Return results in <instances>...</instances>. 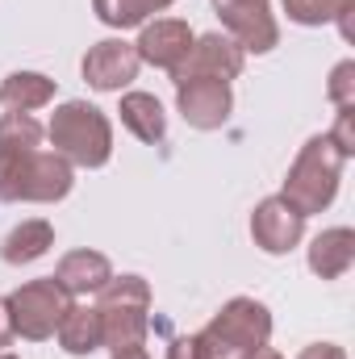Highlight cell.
Here are the masks:
<instances>
[{
	"mask_svg": "<svg viewBox=\"0 0 355 359\" xmlns=\"http://www.w3.org/2000/svg\"><path fill=\"white\" fill-rule=\"evenodd\" d=\"M113 359H151V351H147L142 343H134V347H121V351H113Z\"/></svg>",
	"mask_w": 355,
	"mask_h": 359,
	"instance_id": "cell-27",
	"label": "cell"
},
{
	"mask_svg": "<svg viewBox=\"0 0 355 359\" xmlns=\"http://www.w3.org/2000/svg\"><path fill=\"white\" fill-rule=\"evenodd\" d=\"M138 67H142V59H138L134 42H126V38H105V42L88 46V55H84V63H80L88 88H96V92L130 88V84L138 80Z\"/></svg>",
	"mask_w": 355,
	"mask_h": 359,
	"instance_id": "cell-9",
	"label": "cell"
},
{
	"mask_svg": "<svg viewBox=\"0 0 355 359\" xmlns=\"http://www.w3.org/2000/svg\"><path fill=\"white\" fill-rule=\"evenodd\" d=\"M51 151L72 168H105L113 159V121L88 100H63L46 126Z\"/></svg>",
	"mask_w": 355,
	"mask_h": 359,
	"instance_id": "cell-2",
	"label": "cell"
},
{
	"mask_svg": "<svg viewBox=\"0 0 355 359\" xmlns=\"http://www.w3.org/2000/svg\"><path fill=\"white\" fill-rule=\"evenodd\" d=\"M8 313H13V334H21L25 343H46L55 339L72 297L55 284V276H42V280H25L21 288H13L8 297Z\"/></svg>",
	"mask_w": 355,
	"mask_h": 359,
	"instance_id": "cell-6",
	"label": "cell"
},
{
	"mask_svg": "<svg viewBox=\"0 0 355 359\" xmlns=\"http://www.w3.org/2000/svg\"><path fill=\"white\" fill-rule=\"evenodd\" d=\"M330 142L351 159L355 155V109H339V121H335V130H330Z\"/></svg>",
	"mask_w": 355,
	"mask_h": 359,
	"instance_id": "cell-23",
	"label": "cell"
},
{
	"mask_svg": "<svg viewBox=\"0 0 355 359\" xmlns=\"http://www.w3.org/2000/svg\"><path fill=\"white\" fill-rule=\"evenodd\" d=\"M176 109L192 130L209 134L230 121L234 92H230V84H217V80H188V84H176Z\"/></svg>",
	"mask_w": 355,
	"mask_h": 359,
	"instance_id": "cell-11",
	"label": "cell"
},
{
	"mask_svg": "<svg viewBox=\"0 0 355 359\" xmlns=\"http://www.w3.org/2000/svg\"><path fill=\"white\" fill-rule=\"evenodd\" d=\"M96 318L109 351L142 343L151 330V284L142 276H113L96 292Z\"/></svg>",
	"mask_w": 355,
	"mask_h": 359,
	"instance_id": "cell-5",
	"label": "cell"
},
{
	"mask_svg": "<svg viewBox=\"0 0 355 359\" xmlns=\"http://www.w3.org/2000/svg\"><path fill=\"white\" fill-rule=\"evenodd\" d=\"M297 359H347V351L339 343H309Z\"/></svg>",
	"mask_w": 355,
	"mask_h": 359,
	"instance_id": "cell-25",
	"label": "cell"
},
{
	"mask_svg": "<svg viewBox=\"0 0 355 359\" xmlns=\"http://www.w3.org/2000/svg\"><path fill=\"white\" fill-rule=\"evenodd\" d=\"M117 113H121V126H126L138 142L159 147V142L168 138V113H163L159 96H151V92H126Z\"/></svg>",
	"mask_w": 355,
	"mask_h": 359,
	"instance_id": "cell-15",
	"label": "cell"
},
{
	"mask_svg": "<svg viewBox=\"0 0 355 359\" xmlns=\"http://www.w3.org/2000/svg\"><path fill=\"white\" fill-rule=\"evenodd\" d=\"M168 359H209V355H205V347H201L196 334H184V339H172Z\"/></svg>",
	"mask_w": 355,
	"mask_h": 359,
	"instance_id": "cell-24",
	"label": "cell"
},
{
	"mask_svg": "<svg viewBox=\"0 0 355 359\" xmlns=\"http://www.w3.org/2000/svg\"><path fill=\"white\" fill-rule=\"evenodd\" d=\"M343 168H347V155L330 142V134H314V138L297 151V159H293V168H288V176H284L280 196H284L301 217H314V213H322V209L335 205Z\"/></svg>",
	"mask_w": 355,
	"mask_h": 359,
	"instance_id": "cell-1",
	"label": "cell"
},
{
	"mask_svg": "<svg viewBox=\"0 0 355 359\" xmlns=\"http://www.w3.org/2000/svg\"><path fill=\"white\" fill-rule=\"evenodd\" d=\"M326 96H330V104H335V109H355V63H351V59L335 63L330 84H326Z\"/></svg>",
	"mask_w": 355,
	"mask_h": 359,
	"instance_id": "cell-22",
	"label": "cell"
},
{
	"mask_svg": "<svg viewBox=\"0 0 355 359\" xmlns=\"http://www.w3.org/2000/svg\"><path fill=\"white\" fill-rule=\"evenodd\" d=\"M55 334H59V347H63L67 355H92V351L105 347L96 305H84V301H72V305H67V313H63V322H59Z\"/></svg>",
	"mask_w": 355,
	"mask_h": 359,
	"instance_id": "cell-18",
	"label": "cell"
},
{
	"mask_svg": "<svg viewBox=\"0 0 355 359\" xmlns=\"http://www.w3.org/2000/svg\"><path fill=\"white\" fill-rule=\"evenodd\" d=\"M192 38H196V34H192L188 21H180V17H155V21L142 25L134 50H138L142 63H151V67H159V72L172 76V72L180 67V59L188 55Z\"/></svg>",
	"mask_w": 355,
	"mask_h": 359,
	"instance_id": "cell-12",
	"label": "cell"
},
{
	"mask_svg": "<svg viewBox=\"0 0 355 359\" xmlns=\"http://www.w3.org/2000/svg\"><path fill=\"white\" fill-rule=\"evenodd\" d=\"M51 247H55V226H51L46 217H29V222L13 226V230L4 234L0 259L13 264V268H21V264H38Z\"/></svg>",
	"mask_w": 355,
	"mask_h": 359,
	"instance_id": "cell-16",
	"label": "cell"
},
{
	"mask_svg": "<svg viewBox=\"0 0 355 359\" xmlns=\"http://www.w3.org/2000/svg\"><path fill=\"white\" fill-rule=\"evenodd\" d=\"M0 359H17V355H8V351H0Z\"/></svg>",
	"mask_w": 355,
	"mask_h": 359,
	"instance_id": "cell-29",
	"label": "cell"
},
{
	"mask_svg": "<svg viewBox=\"0 0 355 359\" xmlns=\"http://www.w3.org/2000/svg\"><path fill=\"white\" fill-rule=\"evenodd\" d=\"M55 100V80L42 72H8L0 80V104L4 113H34Z\"/></svg>",
	"mask_w": 355,
	"mask_h": 359,
	"instance_id": "cell-17",
	"label": "cell"
},
{
	"mask_svg": "<svg viewBox=\"0 0 355 359\" xmlns=\"http://www.w3.org/2000/svg\"><path fill=\"white\" fill-rule=\"evenodd\" d=\"M251 238L264 255H288L301 238H305V217L276 192L264 196L251 213Z\"/></svg>",
	"mask_w": 355,
	"mask_h": 359,
	"instance_id": "cell-10",
	"label": "cell"
},
{
	"mask_svg": "<svg viewBox=\"0 0 355 359\" xmlns=\"http://www.w3.org/2000/svg\"><path fill=\"white\" fill-rule=\"evenodd\" d=\"M176 0H92V13L109 29H142L155 13H163Z\"/></svg>",
	"mask_w": 355,
	"mask_h": 359,
	"instance_id": "cell-19",
	"label": "cell"
},
{
	"mask_svg": "<svg viewBox=\"0 0 355 359\" xmlns=\"http://www.w3.org/2000/svg\"><path fill=\"white\" fill-rule=\"evenodd\" d=\"M243 46L226 34H196L188 55L180 59V67L172 72V84H188V80H217V84H230L243 76Z\"/></svg>",
	"mask_w": 355,
	"mask_h": 359,
	"instance_id": "cell-8",
	"label": "cell"
},
{
	"mask_svg": "<svg viewBox=\"0 0 355 359\" xmlns=\"http://www.w3.org/2000/svg\"><path fill=\"white\" fill-rule=\"evenodd\" d=\"M213 13H217L226 38H234L243 46V55H267L280 46V25L272 13V0H213Z\"/></svg>",
	"mask_w": 355,
	"mask_h": 359,
	"instance_id": "cell-7",
	"label": "cell"
},
{
	"mask_svg": "<svg viewBox=\"0 0 355 359\" xmlns=\"http://www.w3.org/2000/svg\"><path fill=\"white\" fill-rule=\"evenodd\" d=\"M113 280V264H109V255H100V251H67L63 259H59V268H55V284L76 301V297H96L105 284Z\"/></svg>",
	"mask_w": 355,
	"mask_h": 359,
	"instance_id": "cell-13",
	"label": "cell"
},
{
	"mask_svg": "<svg viewBox=\"0 0 355 359\" xmlns=\"http://www.w3.org/2000/svg\"><path fill=\"white\" fill-rule=\"evenodd\" d=\"M46 130L34 121V113H0V151H38Z\"/></svg>",
	"mask_w": 355,
	"mask_h": 359,
	"instance_id": "cell-20",
	"label": "cell"
},
{
	"mask_svg": "<svg viewBox=\"0 0 355 359\" xmlns=\"http://www.w3.org/2000/svg\"><path fill=\"white\" fill-rule=\"evenodd\" d=\"M196 339L209 359H247L272 343V309L255 297H230Z\"/></svg>",
	"mask_w": 355,
	"mask_h": 359,
	"instance_id": "cell-4",
	"label": "cell"
},
{
	"mask_svg": "<svg viewBox=\"0 0 355 359\" xmlns=\"http://www.w3.org/2000/svg\"><path fill=\"white\" fill-rule=\"evenodd\" d=\"M247 359H284L280 351H272V347H260V351H251Z\"/></svg>",
	"mask_w": 355,
	"mask_h": 359,
	"instance_id": "cell-28",
	"label": "cell"
},
{
	"mask_svg": "<svg viewBox=\"0 0 355 359\" xmlns=\"http://www.w3.org/2000/svg\"><path fill=\"white\" fill-rule=\"evenodd\" d=\"M355 264V230L351 226H330L309 243V271L318 280H343Z\"/></svg>",
	"mask_w": 355,
	"mask_h": 359,
	"instance_id": "cell-14",
	"label": "cell"
},
{
	"mask_svg": "<svg viewBox=\"0 0 355 359\" xmlns=\"http://www.w3.org/2000/svg\"><path fill=\"white\" fill-rule=\"evenodd\" d=\"M17 334H13V313H8V301L0 297V347H8Z\"/></svg>",
	"mask_w": 355,
	"mask_h": 359,
	"instance_id": "cell-26",
	"label": "cell"
},
{
	"mask_svg": "<svg viewBox=\"0 0 355 359\" xmlns=\"http://www.w3.org/2000/svg\"><path fill=\"white\" fill-rule=\"evenodd\" d=\"M76 168L55 151H0V201L55 205L72 192Z\"/></svg>",
	"mask_w": 355,
	"mask_h": 359,
	"instance_id": "cell-3",
	"label": "cell"
},
{
	"mask_svg": "<svg viewBox=\"0 0 355 359\" xmlns=\"http://www.w3.org/2000/svg\"><path fill=\"white\" fill-rule=\"evenodd\" d=\"M355 0H284V13H288V21H297V25H330L343 8H351Z\"/></svg>",
	"mask_w": 355,
	"mask_h": 359,
	"instance_id": "cell-21",
	"label": "cell"
}]
</instances>
